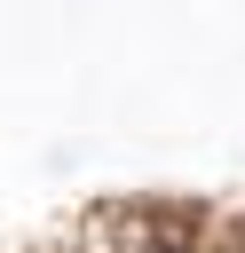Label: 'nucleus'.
<instances>
[{
	"label": "nucleus",
	"mask_w": 245,
	"mask_h": 253,
	"mask_svg": "<svg viewBox=\"0 0 245 253\" xmlns=\"http://www.w3.org/2000/svg\"><path fill=\"white\" fill-rule=\"evenodd\" d=\"M150 253H190V245H150Z\"/></svg>",
	"instance_id": "1"
}]
</instances>
